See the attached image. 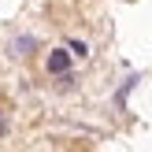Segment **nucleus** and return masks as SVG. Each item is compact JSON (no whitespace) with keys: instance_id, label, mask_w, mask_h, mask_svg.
Here are the masks:
<instances>
[{"instance_id":"nucleus-2","label":"nucleus","mask_w":152,"mask_h":152,"mask_svg":"<svg viewBox=\"0 0 152 152\" xmlns=\"http://www.w3.org/2000/svg\"><path fill=\"white\" fill-rule=\"evenodd\" d=\"M67 52L78 56V59H86V56H89V45H86V41H67Z\"/></svg>"},{"instance_id":"nucleus-3","label":"nucleus","mask_w":152,"mask_h":152,"mask_svg":"<svg viewBox=\"0 0 152 152\" xmlns=\"http://www.w3.org/2000/svg\"><path fill=\"white\" fill-rule=\"evenodd\" d=\"M7 130H11V123H7V115H4V111H0V137H4Z\"/></svg>"},{"instance_id":"nucleus-1","label":"nucleus","mask_w":152,"mask_h":152,"mask_svg":"<svg viewBox=\"0 0 152 152\" xmlns=\"http://www.w3.org/2000/svg\"><path fill=\"white\" fill-rule=\"evenodd\" d=\"M71 52L67 48H52L48 56H45V74H52V78H56V74H63V71H71Z\"/></svg>"}]
</instances>
